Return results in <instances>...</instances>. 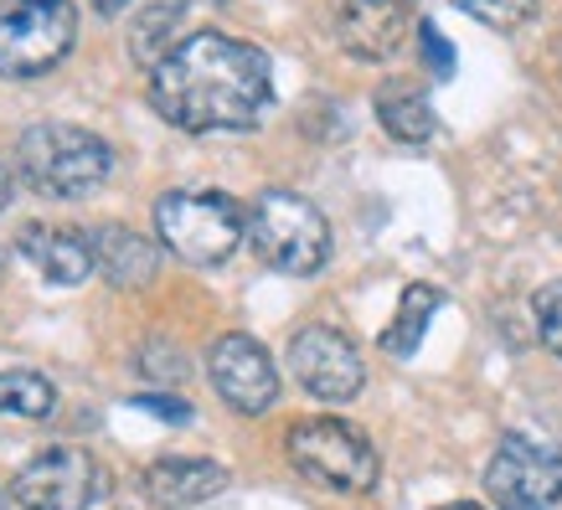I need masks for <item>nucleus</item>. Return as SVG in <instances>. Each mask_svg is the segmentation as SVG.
I'll use <instances>...</instances> for the list:
<instances>
[{
	"label": "nucleus",
	"instance_id": "f257e3e1",
	"mask_svg": "<svg viewBox=\"0 0 562 510\" xmlns=\"http://www.w3.org/2000/svg\"><path fill=\"white\" fill-rule=\"evenodd\" d=\"M155 114L176 129H254L273 103V68L254 42L222 32H196L150 72Z\"/></svg>",
	"mask_w": 562,
	"mask_h": 510
},
{
	"label": "nucleus",
	"instance_id": "f03ea898",
	"mask_svg": "<svg viewBox=\"0 0 562 510\" xmlns=\"http://www.w3.org/2000/svg\"><path fill=\"white\" fill-rule=\"evenodd\" d=\"M16 170L26 186L52 202H78L109 181L114 155L99 135H88L78 124H32L16 145Z\"/></svg>",
	"mask_w": 562,
	"mask_h": 510
},
{
	"label": "nucleus",
	"instance_id": "7ed1b4c3",
	"mask_svg": "<svg viewBox=\"0 0 562 510\" xmlns=\"http://www.w3.org/2000/svg\"><path fill=\"white\" fill-rule=\"evenodd\" d=\"M155 233L171 248L181 263H196V269H217L238 253L243 233H248V217L233 196L222 191H171L155 202Z\"/></svg>",
	"mask_w": 562,
	"mask_h": 510
},
{
	"label": "nucleus",
	"instance_id": "20e7f679",
	"mask_svg": "<svg viewBox=\"0 0 562 510\" xmlns=\"http://www.w3.org/2000/svg\"><path fill=\"white\" fill-rule=\"evenodd\" d=\"M248 238L269 269L294 273V279L321 273L330 258V227H325L321 206L279 186H269L248 206Z\"/></svg>",
	"mask_w": 562,
	"mask_h": 510
},
{
	"label": "nucleus",
	"instance_id": "39448f33",
	"mask_svg": "<svg viewBox=\"0 0 562 510\" xmlns=\"http://www.w3.org/2000/svg\"><path fill=\"white\" fill-rule=\"evenodd\" d=\"M290 464L305 479L325 485V490L341 495H361L376 485V449L361 428L341 423V418H305L290 428Z\"/></svg>",
	"mask_w": 562,
	"mask_h": 510
},
{
	"label": "nucleus",
	"instance_id": "423d86ee",
	"mask_svg": "<svg viewBox=\"0 0 562 510\" xmlns=\"http://www.w3.org/2000/svg\"><path fill=\"white\" fill-rule=\"evenodd\" d=\"M72 0H16L0 16V78H42L72 52Z\"/></svg>",
	"mask_w": 562,
	"mask_h": 510
},
{
	"label": "nucleus",
	"instance_id": "0eeeda50",
	"mask_svg": "<svg viewBox=\"0 0 562 510\" xmlns=\"http://www.w3.org/2000/svg\"><path fill=\"white\" fill-rule=\"evenodd\" d=\"M109 490H114L109 464L78 449V443H63V449L36 454L21 469L16 485H11V500L21 510H93L109 500Z\"/></svg>",
	"mask_w": 562,
	"mask_h": 510
},
{
	"label": "nucleus",
	"instance_id": "6e6552de",
	"mask_svg": "<svg viewBox=\"0 0 562 510\" xmlns=\"http://www.w3.org/2000/svg\"><path fill=\"white\" fill-rule=\"evenodd\" d=\"M485 490L501 510H552L562 500V454L531 433H506L485 464Z\"/></svg>",
	"mask_w": 562,
	"mask_h": 510
},
{
	"label": "nucleus",
	"instance_id": "1a4fd4ad",
	"mask_svg": "<svg viewBox=\"0 0 562 510\" xmlns=\"http://www.w3.org/2000/svg\"><path fill=\"white\" fill-rule=\"evenodd\" d=\"M290 372L321 403H351L361 392V382H367V366H361L357 345L341 330H330V325H305L290 340Z\"/></svg>",
	"mask_w": 562,
	"mask_h": 510
},
{
	"label": "nucleus",
	"instance_id": "9d476101",
	"mask_svg": "<svg viewBox=\"0 0 562 510\" xmlns=\"http://www.w3.org/2000/svg\"><path fill=\"white\" fill-rule=\"evenodd\" d=\"M206 372H212V387L222 392V403L243 418L269 412L273 397H279V372L254 336H222L206 351Z\"/></svg>",
	"mask_w": 562,
	"mask_h": 510
},
{
	"label": "nucleus",
	"instance_id": "9b49d317",
	"mask_svg": "<svg viewBox=\"0 0 562 510\" xmlns=\"http://www.w3.org/2000/svg\"><path fill=\"white\" fill-rule=\"evenodd\" d=\"M336 36L361 63H387L408 36V11L403 0H346L336 11Z\"/></svg>",
	"mask_w": 562,
	"mask_h": 510
},
{
	"label": "nucleus",
	"instance_id": "f8f14e48",
	"mask_svg": "<svg viewBox=\"0 0 562 510\" xmlns=\"http://www.w3.org/2000/svg\"><path fill=\"white\" fill-rule=\"evenodd\" d=\"M16 248L47 284H83L88 273H99L93 242H88V233H78V227H42V222H26Z\"/></svg>",
	"mask_w": 562,
	"mask_h": 510
},
{
	"label": "nucleus",
	"instance_id": "ddd939ff",
	"mask_svg": "<svg viewBox=\"0 0 562 510\" xmlns=\"http://www.w3.org/2000/svg\"><path fill=\"white\" fill-rule=\"evenodd\" d=\"M88 242H93V263H99V273L114 284V290H145V284L155 279V269H160L155 242L139 238L135 227L103 222V227L88 233Z\"/></svg>",
	"mask_w": 562,
	"mask_h": 510
},
{
	"label": "nucleus",
	"instance_id": "4468645a",
	"mask_svg": "<svg viewBox=\"0 0 562 510\" xmlns=\"http://www.w3.org/2000/svg\"><path fill=\"white\" fill-rule=\"evenodd\" d=\"M222 490H227V469L212 460H155L145 469V495L160 510L202 506V500H212Z\"/></svg>",
	"mask_w": 562,
	"mask_h": 510
},
{
	"label": "nucleus",
	"instance_id": "2eb2a0df",
	"mask_svg": "<svg viewBox=\"0 0 562 510\" xmlns=\"http://www.w3.org/2000/svg\"><path fill=\"white\" fill-rule=\"evenodd\" d=\"M376 120L387 129L392 139H403V145H428L439 120H434V103L424 99V88L408 83V78H392L382 93H376Z\"/></svg>",
	"mask_w": 562,
	"mask_h": 510
},
{
	"label": "nucleus",
	"instance_id": "dca6fc26",
	"mask_svg": "<svg viewBox=\"0 0 562 510\" xmlns=\"http://www.w3.org/2000/svg\"><path fill=\"white\" fill-rule=\"evenodd\" d=\"M439 305H443V290H434V284H408L403 299H397L392 325L382 330V351H387V356H413V351L424 345L428 325H434V309Z\"/></svg>",
	"mask_w": 562,
	"mask_h": 510
},
{
	"label": "nucleus",
	"instance_id": "f3484780",
	"mask_svg": "<svg viewBox=\"0 0 562 510\" xmlns=\"http://www.w3.org/2000/svg\"><path fill=\"white\" fill-rule=\"evenodd\" d=\"M176 21H181V0H155V5H145V11H139L135 26H130V52H135L150 72L176 52L171 47Z\"/></svg>",
	"mask_w": 562,
	"mask_h": 510
},
{
	"label": "nucleus",
	"instance_id": "a211bd4d",
	"mask_svg": "<svg viewBox=\"0 0 562 510\" xmlns=\"http://www.w3.org/2000/svg\"><path fill=\"white\" fill-rule=\"evenodd\" d=\"M57 408V387L36 372H0V412H21V418H47Z\"/></svg>",
	"mask_w": 562,
	"mask_h": 510
},
{
	"label": "nucleus",
	"instance_id": "6ab92c4d",
	"mask_svg": "<svg viewBox=\"0 0 562 510\" xmlns=\"http://www.w3.org/2000/svg\"><path fill=\"white\" fill-rule=\"evenodd\" d=\"M531 315H537V336L552 356H562V279L558 284H542L531 294Z\"/></svg>",
	"mask_w": 562,
	"mask_h": 510
},
{
	"label": "nucleus",
	"instance_id": "aec40b11",
	"mask_svg": "<svg viewBox=\"0 0 562 510\" xmlns=\"http://www.w3.org/2000/svg\"><path fill=\"white\" fill-rule=\"evenodd\" d=\"M464 16L485 21V26H495V32H512V26H521V21L531 16V5L537 0H454Z\"/></svg>",
	"mask_w": 562,
	"mask_h": 510
},
{
	"label": "nucleus",
	"instance_id": "412c9836",
	"mask_svg": "<svg viewBox=\"0 0 562 510\" xmlns=\"http://www.w3.org/2000/svg\"><path fill=\"white\" fill-rule=\"evenodd\" d=\"M135 372L150 376V382H187V356L176 345H166V340H155L135 356Z\"/></svg>",
	"mask_w": 562,
	"mask_h": 510
},
{
	"label": "nucleus",
	"instance_id": "4be33fe9",
	"mask_svg": "<svg viewBox=\"0 0 562 510\" xmlns=\"http://www.w3.org/2000/svg\"><path fill=\"white\" fill-rule=\"evenodd\" d=\"M418 47H424V63L434 78H454V47H449V36L434 21H418Z\"/></svg>",
	"mask_w": 562,
	"mask_h": 510
},
{
	"label": "nucleus",
	"instance_id": "5701e85b",
	"mask_svg": "<svg viewBox=\"0 0 562 510\" xmlns=\"http://www.w3.org/2000/svg\"><path fill=\"white\" fill-rule=\"evenodd\" d=\"M139 412H155V418H166V423H191V403H181V397H166V392H145V397H135Z\"/></svg>",
	"mask_w": 562,
	"mask_h": 510
},
{
	"label": "nucleus",
	"instance_id": "b1692460",
	"mask_svg": "<svg viewBox=\"0 0 562 510\" xmlns=\"http://www.w3.org/2000/svg\"><path fill=\"white\" fill-rule=\"evenodd\" d=\"M5 202H11V166L0 160V212H5Z\"/></svg>",
	"mask_w": 562,
	"mask_h": 510
},
{
	"label": "nucleus",
	"instance_id": "393cba45",
	"mask_svg": "<svg viewBox=\"0 0 562 510\" xmlns=\"http://www.w3.org/2000/svg\"><path fill=\"white\" fill-rule=\"evenodd\" d=\"M124 5H130V0H93V11H99V16H120Z\"/></svg>",
	"mask_w": 562,
	"mask_h": 510
},
{
	"label": "nucleus",
	"instance_id": "a878e982",
	"mask_svg": "<svg viewBox=\"0 0 562 510\" xmlns=\"http://www.w3.org/2000/svg\"><path fill=\"white\" fill-rule=\"evenodd\" d=\"M439 510H480V506H470V500H460V506H439Z\"/></svg>",
	"mask_w": 562,
	"mask_h": 510
}]
</instances>
